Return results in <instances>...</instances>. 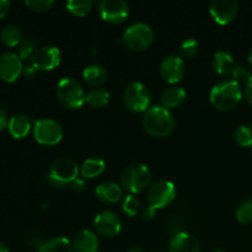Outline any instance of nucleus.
<instances>
[{"mask_svg": "<svg viewBox=\"0 0 252 252\" xmlns=\"http://www.w3.org/2000/svg\"><path fill=\"white\" fill-rule=\"evenodd\" d=\"M0 252H10L9 248L6 246V244L1 243V241H0Z\"/></svg>", "mask_w": 252, "mask_h": 252, "instance_id": "nucleus-42", "label": "nucleus"}, {"mask_svg": "<svg viewBox=\"0 0 252 252\" xmlns=\"http://www.w3.org/2000/svg\"><path fill=\"white\" fill-rule=\"evenodd\" d=\"M169 252H201V248L193 235L186 231H180L174 234L170 240Z\"/></svg>", "mask_w": 252, "mask_h": 252, "instance_id": "nucleus-16", "label": "nucleus"}, {"mask_svg": "<svg viewBox=\"0 0 252 252\" xmlns=\"http://www.w3.org/2000/svg\"><path fill=\"white\" fill-rule=\"evenodd\" d=\"M123 102L133 112H147L152 102V94L143 83H130L123 91Z\"/></svg>", "mask_w": 252, "mask_h": 252, "instance_id": "nucleus-7", "label": "nucleus"}, {"mask_svg": "<svg viewBox=\"0 0 252 252\" xmlns=\"http://www.w3.org/2000/svg\"><path fill=\"white\" fill-rule=\"evenodd\" d=\"M71 187H73L75 191L83 192V191H85L86 184H85V181H84V180L79 179V177H78V179H75L73 182H71Z\"/></svg>", "mask_w": 252, "mask_h": 252, "instance_id": "nucleus-36", "label": "nucleus"}, {"mask_svg": "<svg viewBox=\"0 0 252 252\" xmlns=\"http://www.w3.org/2000/svg\"><path fill=\"white\" fill-rule=\"evenodd\" d=\"M36 71H37V69L34 68L33 65H27V66H25L24 68V74H25V76H26L27 79H31V78H33L34 75H36Z\"/></svg>", "mask_w": 252, "mask_h": 252, "instance_id": "nucleus-40", "label": "nucleus"}, {"mask_svg": "<svg viewBox=\"0 0 252 252\" xmlns=\"http://www.w3.org/2000/svg\"><path fill=\"white\" fill-rule=\"evenodd\" d=\"M176 197V189L174 184L166 180H160L155 184L152 185V187L148 191V202L149 206L154 207L155 209L164 208L171 204Z\"/></svg>", "mask_w": 252, "mask_h": 252, "instance_id": "nucleus-9", "label": "nucleus"}, {"mask_svg": "<svg viewBox=\"0 0 252 252\" xmlns=\"http://www.w3.org/2000/svg\"><path fill=\"white\" fill-rule=\"evenodd\" d=\"M110 101V93L103 88H96L89 91L85 96V102L93 107H103Z\"/></svg>", "mask_w": 252, "mask_h": 252, "instance_id": "nucleus-26", "label": "nucleus"}, {"mask_svg": "<svg viewBox=\"0 0 252 252\" xmlns=\"http://www.w3.org/2000/svg\"><path fill=\"white\" fill-rule=\"evenodd\" d=\"M234 138L240 147H252V128L249 126H240L235 130Z\"/></svg>", "mask_w": 252, "mask_h": 252, "instance_id": "nucleus-30", "label": "nucleus"}, {"mask_svg": "<svg viewBox=\"0 0 252 252\" xmlns=\"http://www.w3.org/2000/svg\"><path fill=\"white\" fill-rule=\"evenodd\" d=\"M106 164L100 158H90L83 162L80 167V174L85 179H94L101 175L105 170Z\"/></svg>", "mask_w": 252, "mask_h": 252, "instance_id": "nucleus-23", "label": "nucleus"}, {"mask_svg": "<svg viewBox=\"0 0 252 252\" xmlns=\"http://www.w3.org/2000/svg\"><path fill=\"white\" fill-rule=\"evenodd\" d=\"M34 139L43 145H54L63 138V128L61 123L52 118H43L34 122Z\"/></svg>", "mask_w": 252, "mask_h": 252, "instance_id": "nucleus-8", "label": "nucleus"}, {"mask_svg": "<svg viewBox=\"0 0 252 252\" xmlns=\"http://www.w3.org/2000/svg\"><path fill=\"white\" fill-rule=\"evenodd\" d=\"M239 5L235 0H213L209 5V12L219 25H228L235 19Z\"/></svg>", "mask_w": 252, "mask_h": 252, "instance_id": "nucleus-12", "label": "nucleus"}, {"mask_svg": "<svg viewBox=\"0 0 252 252\" xmlns=\"http://www.w3.org/2000/svg\"><path fill=\"white\" fill-rule=\"evenodd\" d=\"M126 252H145L144 250H143L142 248H138V246H134V248H130V249H128L127 251Z\"/></svg>", "mask_w": 252, "mask_h": 252, "instance_id": "nucleus-41", "label": "nucleus"}, {"mask_svg": "<svg viewBox=\"0 0 252 252\" xmlns=\"http://www.w3.org/2000/svg\"><path fill=\"white\" fill-rule=\"evenodd\" d=\"M93 0H69L66 1V9L76 16H85L93 9Z\"/></svg>", "mask_w": 252, "mask_h": 252, "instance_id": "nucleus-27", "label": "nucleus"}, {"mask_svg": "<svg viewBox=\"0 0 252 252\" xmlns=\"http://www.w3.org/2000/svg\"><path fill=\"white\" fill-rule=\"evenodd\" d=\"M186 98V91L181 86H170L161 94V102L165 108H174L181 105Z\"/></svg>", "mask_w": 252, "mask_h": 252, "instance_id": "nucleus-21", "label": "nucleus"}, {"mask_svg": "<svg viewBox=\"0 0 252 252\" xmlns=\"http://www.w3.org/2000/svg\"><path fill=\"white\" fill-rule=\"evenodd\" d=\"M0 39L5 46H19L22 41V33L19 27L15 25H6L0 31Z\"/></svg>", "mask_w": 252, "mask_h": 252, "instance_id": "nucleus-25", "label": "nucleus"}, {"mask_svg": "<svg viewBox=\"0 0 252 252\" xmlns=\"http://www.w3.org/2000/svg\"><path fill=\"white\" fill-rule=\"evenodd\" d=\"M154 41V31L144 22H135L130 25L122 36V42L127 48L134 52L147 49Z\"/></svg>", "mask_w": 252, "mask_h": 252, "instance_id": "nucleus-6", "label": "nucleus"}, {"mask_svg": "<svg viewBox=\"0 0 252 252\" xmlns=\"http://www.w3.org/2000/svg\"><path fill=\"white\" fill-rule=\"evenodd\" d=\"M25 4L33 11H47L54 5V0H27Z\"/></svg>", "mask_w": 252, "mask_h": 252, "instance_id": "nucleus-33", "label": "nucleus"}, {"mask_svg": "<svg viewBox=\"0 0 252 252\" xmlns=\"http://www.w3.org/2000/svg\"><path fill=\"white\" fill-rule=\"evenodd\" d=\"M62 53L57 47L44 46L36 49L31 63L37 70H52L61 64Z\"/></svg>", "mask_w": 252, "mask_h": 252, "instance_id": "nucleus-11", "label": "nucleus"}, {"mask_svg": "<svg viewBox=\"0 0 252 252\" xmlns=\"http://www.w3.org/2000/svg\"><path fill=\"white\" fill-rule=\"evenodd\" d=\"M83 76L90 86H100L107 79V71L100 64H90L84 69Z\"/></svg>", "mask_w": 252, "mask_h": 252, "instance_id": "nucleus-22", "label": "nucleus"}, {"mask_svg": "<svg viewBox=\"0 0 252 252\" xmlns=\"http://www.w3.org/2000/svg\"><path fill=\"white\" fill-rule=\"evenodd\" d=\"M85 91L74 78H63L57 85V97L66 108H79L85 102Z\"/></svg>", "mask_w": 252, "mask_h": 252, "instance_id": "nucleus-5", "label": "nucleus"}, {"mask_svg": "<svg viewBox=\"0 0 252 252\" xmlns=\"http://www.w3.org/2000/svg\"><path fill=\"white\" fill-rule=\"evenodd\" d=\"M96 196L106 204L117 203L122 197V189L116 182L106 181L96 187Z\"/></svg>", "mask_w": 252, "mask_h": 252, "instance_id": "nucleus-18", "label": "nucleus"}, {"mask_svg": "<svg viewBox=\"0 0 252 252\" xmlns=\"http://www.w3.org/2000/svg\"><path fill=\"white\" fill-rule=\"evenodd\" d=\"M152 180V172L144 164H130L121 174V185L130 194H135L147 189Z\"/></svg>", "mask_w": 252, "mask_h": 252, "instance_id": "nucleus-3", "label": "nucleus"}, {"mask_svg": "<svg viewBox=\"0 0 252 252\" xmlns=\"http://www.w3.org/2000/svg\"><path fill=\"white\" fill-rule=\"evenodd\" d=\"M79 165L71 158H61L57 159L51 166L48 174V182L53 187L64 189L75 179H78Z\"/></svg>", "mask_w": 252, "mask_h": 252, "instance_id": "nucleus-4", "label": "nucleus"}, {"mask_svg": "<svg viewBox=\"0 0 252 252\" xmlns=\"http://www.w3.org/2000/svg\"><path fill=\"white\" fill-rule=\"evenodd\" d=\"M236 219L243 224L252 221V199H244L236 208Z\"/></svg>", "mask_w": 252, "mask_h": 252, "instance_id": "nucleus-28", "label": "nucleus"}, {"mask_svg": "<svg viewBox=\"0 0 252 252\" xmlns=\"http://www.w3.org/2000/svg\"><path fill=\"white\" fill-rule=\"evenodd\" d=\"M71 246L74 252H97L98 239L94 231L84 229L74 236Z\"/></svg>", "mask_w": 252, "mask_h": 252, "instance_id": "nucleus-17", "label": "nucleus"}, {"mask_svg": "<svg viewBox=\"0 0 252 252\" xmlns=\"http://www.w3.org/2000/svg\"><path fill=\"white\" fill-rule=\"evenodd\" d=\"M214 252H225V251H223V250H217V251H214Z\"/></svg>", "mask_w": 252, "mask_h": 252, "instance_id": "nucleus-44", "label": "nucleus"}, {"mask_svg": "<svg viewBox=\"0 0 252 252\" xmlns=\"http://www.w3.org/2000/svg\"><path fill=\"white\" fill-rule=\"evenodd\" d=\"M252 74L249 71V69L244 65H236L235 69H234V73H233V80L236 81L238 84H245L249 81V79L251 78Z\"/></svg>", "mask_w": 252, "mask_h": 252, "instance_id": "nucleus-34", "label": "nucleus"}, {"mask_svg": "<svg viewBox=\"0 0 252 252\" xmlns=\"http://www.w3.org/2000/svg\"><path fill=\"white\" fill-rule=\"evenodd\" d=\"M245 97L248 102L252 105V75L245 85Z\"/></svg>", "mask_w": 252, "mask_h": 252, "instance_id": "nucleus-39", "label": "nucleus"}, {"mask_svg": "<svg viewBox=\"0 0 252 252\" xmlns=\"http://www.w3.org/2000/svg\"><path fill=\"white\" fill-rule=\"evenodd\" d=\"M9 132L16 139L26 137L31 129V120L24 113H17L9 120Z\"/></svg>", "mask_w": 252, "mask_h": 252, "instance_id": "nucleus-19", "label": "nucleus"}, {"mask_svg": "<svg viewBox=\"0 0 252 252\" xmlns=\"http://www.w3.org/2000/svg\"><path fill=\"white\" fill-rule=\"evenodd\" d=\"M176 126L174 115L164 106H153L143 116L145 132L155 138H165L171 134Z\"/></svg>", "mask_w": 252, "mask_h": 252, "instance_id": "nucleus-1", "label": "nucleus"}, {"mask_svg": "<svg viewBox=\"0 0 252 252\" xmlns=\"http://www.w3.org/2000/svg\"><path fill=\"white\" fill-rule=\"evenodd\" d=\"M212 65L213 69L218 74L224 76L233 75L234 69H235V63H234V58L230 53L224 51L217 52L213 56V61H212Z\"/></svg>", "mask_w": 252, "mask_h": 252, "instance_id": "nucleus-20", "label": "nucleus"}, {"mask_svg": "<svg viewBox=\"0 0 252 252\" xmlns=\"http://www.w3.org/2000/svg\"><path fill=\"white\" fill-rule=\"evenodd\" d=\"M198 42L194 38H187L181 43L179 48V57L182 59L193 58L198 52Z\"/></svg>", "mask_w": 252, "mask_h": 252, "instance_id": "nucleus-29", "label": "nucleus"}, {"mask_svg": "<svg viewBox=\"0 0 252 252\" xmlns=\"http://www.w3.org/2000/svg\"><path fill=\"white\" fill-rule=\"evenodd\" d=\"M95 228L100 235L105 238H112L117 235L121 230V219L115 212L112 211H102L95 217Z\"/></svg>", "mask_w": 252, "mask_h": 252, "instance_id": "nucleus-14", "label": "nucleus"}, {"mask_svg": "<svg viewBox=\"0 0 252 252\" xmlns=\"http://www.w3.org/2000/svg\"><path fill=\"white\" fill-rule=\"evenodd\" d=\"M140 208V202L139 199L137 198L133 194H128L127 197L123 201V212H125L127 216L129 217H134L135 214L139 212Z\"/></svg>", "mask_w": 252, "mask_h": 252, "instance_id": "nucleus-32", "label": "nucleus"}, {"mask_svg": "<svg viewBox=\"0 0 252 252\" xmlns=\"http://www.w3.org/2000/svg\"><path fill=\"white\" fill-rule=\"evenodd\" d=\"M36 52V43H34L33 39L31 38H25L22 39L21 43L19 44V57L21 58V61H27V59H31L32 56Z\"/></svg>", "mask_w": 252, "mask_h": 252, "instance_id": "nucleus-31", "label": "nucleus"}, {"mask_svg": "<svg viewBox=\"0 0 252 252\" xmlns=\"http://www.w3.org/2000/svg\"><path fill=\"white\" fill-rule=\"evenodd\" d=\"M160 75L166 83L176 84L184 78L185 63L179 56H167L160 63Z\"/></svg>", "mask_w": 252, "mask_h": 252, "instance_id": "nucleus-13", "label": "nucleus"}, {"mask_svg": "<svg viewBox=\"0 0 252 252\" xmlns=\"http://www.w3.org/2000/svg\"><path fill=\"white\" fill-rule=\"evenodd\" d=\"M157 252H159V251H157Z\"/></svg>", "mask_w": 252, "mask_h": 252, "instance_id": "nucleus-45", "label": "nucleus"}, {"mask_svg": "<svg viewBox=\"0 0 252 252\" xmlns=\"http://www.w3.org/2000/svg\"><path fill=\"white\" fill-rule=\"evenodd\" d=\"M243 97L240 84L234 80L218 83L212 88L209 94L211 103L220 111H230L239 105Z\"/></svg>", "mask_w": 252, "mask_h": 252, "instance_id": "nucleus-2", "label": "nucleus"}, {"mask_svg": "<svg viewBox=\"0 0 252 252\" xmlns=\"http://www.w3.org/2000/svg\"><path fill=\"white\" fill-rule=\"evenodd\" d=\"M10 7H11V4L9 0H0V19L6 16L7 12L10 11Z\"/></svg>", "mask_w": 252, "mask_h": 252, "instance_id": "nucleus-35", "label": "nucleus"}, {"mask_svg": "<svg viewBox=\"0 0 252 252\" xmlns=\"http://www.w3.org/2000/svg\"><path fill=\"white\" fill-rule=\"evenodd\" d=\"M157 214V209L152 206H148L143 209V218L144 219H153Z\"/></svg>", "mask_w": 252, "mask_h": 252, "instance_id": "nucleus-38", "label": "nucleus"}, {"mask_svg": "<svg viewBox=\"0 0 252 252\" xmlns=\"http://www.w3.org/2000/svg\"><path fill=\"white\" fill-rule=\"evenodd\" d=\"M248 62L249 64H250V66L252 68V49L250 52H249V56H248Z\"/></svg>", "mask_w": 252, "mask_h": 252, "instance_id": "nucleus-43", "label": "nucleus"}, {"mask_svg": "<svg viewBox=\"0 0 252 252\" xmlns=\"http://www.w3.org/2000/svg\"><path fill=\"white\" fill-rule=\"evenodd\" d=\"M98 12L105 21L121 24L129 16V5L125 0H102L98 4Z\"/></svg>", "mask_w": 252, "mask_h": 252, "instance_id": "nucleus-10", "label": "nucleus"}, {"mask_svg": "<svg viewBox=\"0 0 252 252\" xmlns=\"http://www.w3.org/2000/svg\"><path fill=\"white\" fill-rule=\"evenodd\" d=\"M22 61L19 54L4 53L0 56V79L6 83H14L21 73Z\"/></svg>", "mask_w": 252, "mask_h": 252, "instance_id": "nucleus-15", "label": "nucleus"}, {"mask_svg": "<svg viewBox=\"0 0 252 252\" xmlns=\"http://www.w3.org/2000/svg\"><path fill=\"white\" fill-rule=\"evenodd\" d=\"M37 252H73V246L68 239L59 236L42 244Z\"/></svg>", "mask_w": 252, "mask_h": 252, "instance_id": "nucleus-24", "label": "nucleus"}, {"mask_svg": "<svg viewBox=\"0 0 252 252\" xmlns=\"http://www.w3.org/2000/svg\"><path fill=\"white\" fill-rule=\"evenodd\" d=\"M9 126V118H7L6 112L2 108H0V132L4 130Z\"/></svg>", "mask_w": 252, "mask_h": 252, "instance_id": "nucleus-37", "label": "nucleus"}]
</instances>
